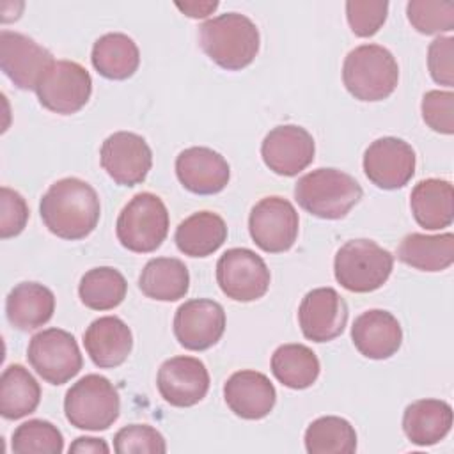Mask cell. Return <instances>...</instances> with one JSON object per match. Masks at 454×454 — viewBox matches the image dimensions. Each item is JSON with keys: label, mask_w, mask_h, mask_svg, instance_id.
Returning a JSON list of instances; mask_svg holds the SVG:
<instances>
[{"label": "cell", "mask_w": 454, "mask_h": 454, "mask_svg": "<svg viewBox=\"0 0 454 454\" xmlns=\"http://www.w3.org/2000/svg\"><path fill=\"white\" fill-rule=\"evenodd\" d=\"M41 218L46 229L62 239H83L98 225L101 204L96 190L83 179L55 181L41 199Z\"/></svg>", "instance_id": "cell-1"}, {"label": "cell", "mask_w": 454, "mask_h": 454, "mask_svg": "<svg viewBox=\"0 0 454 454\" xmlns=\"http://www.w3.org/2000/svg\"><path fill=\"white\" fill-rule=\"evenodd\" d=\"M199 44L222 69L241 71L259 51V30L248 16L225 12L199 27Z\"/></svg>", "instance_id": "cell-2"}, {"label": "cell", "mask_w": 454, "mask_h": 454, "mask_svg": "<svg viewBox=\"0 0 454 454\" xmlns=\"http://www.w3.org/2000/svg\"><path fill=\"white\" fill-rule=\"evenodd\" d=\"M362 195L358 181L339 168H316L294 184V199L300 207L323 220L344 218Z\"/></svg>", "instance_id": "cell-3"}, {"label": "cell", "mask_w": 454, "mask_h": 454, "mask_svg": "<svg viewBox=\"0 0 454 454\" xmlns=\"http://www.w3.org/2000/svg\"><path fill=\"white\" fill-rule=\"evenodd\" d=\"M342 82L355 99L381 101L395 90L399 66L387 48L380 44H360L344 59Z\"/></svg>", "instance_id": "cell-4"}, {"label": "cell", "mask_w": 454, "mask_h": 454, "mask_svg": "<svg viewBox=\"0 0 454 454\" xmlns=\"http://www.w3.org/2000/svg\"><path fill=\"white\" fill-rule=\"evenodd\" d=\"M394 257L372 239L346 241L335 254V280L351 293L380 289L390 277Z\"/></svg>", "instance_id": "cell-5"}, {"label": "cell", "mask_w": 454, "mask_h": 454, "mask_svg": "<svg viewBox=\"0 0 454 454\" xmlns=\"http://www.w3.org/2000/svg\"><path fill=\"white\" fill-rule=\"evenodd\" d=\"M64 411L69 424L78 429L105 431L119 417V392L108 378L87 374L66 392Z\"/></svg>", "instance_id": "cell-6"}, {"label": "cell", "mask_w": 454, "mask_h": 454, "mask_svg": "<svg viewBox=\"0 0 454 454\" xmlns=\"http://www.w3.org/2000/svg\"><path fill=\"white\" fill-rule=\"evenodd\" d=\"M168 223V211L163 200L151 192H142L119 213L115 234L124 248L137 254H149L165 241Z\"/></svg>", "instance_id": "cell-7"}, {"label": "cell", "mask_w": 454, "mask_h": 454, "mask_svg": "<svg viewBox=\"0 0 454 454\" xmlns=\"http://www.w3.org/2000/svg\"><path fill=\"white\" fill-rule=\"evenodd\" d=\"M27 358L32 369L51 385L67 383L83 365L76 339L62 328L37 332L28 342Z\"/></svg>", "instance_id": "cell-8"}, {"label": "cell", "mask_w": 454, "mask_h": 454, "mask_svg": "<svg viewBox=\"0 0 454 454\" xmlns=\"http://www.w3.org/2000/svg\"><path fill=\"white\" fill-rule=\"evenodd\" d=\"M39 103L60 115L82 110L92 94L89 71L74 60H53L35 87Z\"/></svg>", "instance_id": "cell-9"}, {"label": "cell", "mask_w": 454, "mask_h": 454, "mask_svg": "<svg viewBox=\"0 0 454 454\" xmlns=\"http://www.w3.org/2000/svg\"><path fill=\"white\" fill-rule=\"evenodd\" d=\"M216 282L234 301H254L270 287V270L261 255L250 248H229L216 262Z\"/></svg>", "instance_id": "cell-10"}, {"label": "cell", "mask_w": 454, "mask_h": 454, "mask_svg": "<svg viewBox=\"0 0 454 454\" xmlns=\"http://www.w3.org/2000/svg\"><path fill=\"white\" fill-rule=\"evenodd\" d=\"M300 218L294 206L278 195L261 199L250 211L248 231L254 243L268 252H287L298 238Z\"/></svg>", "instance_id": "cell-11"}, {"label": "cell", "mask_w": 454, "mask_h": 454, "mask_svg": "<svg viewBox=\"0 0 454 454\" xmlns=\"http://www.w3.org/2000/svg\"><path fill=\"white\" fill-rule=\"evenodd\" d=\"M53 60V55L32 37L12 30L0 32V67L18 89L35 90Z\"/></svg>", "instance_id": "cell-12"}, {"label": "cell", "mask_w": 454, "mask_h": 454, "mask_svg": "<svg viewBox=\"0 0 454 454\" xmlns=\"http://www.w3.org/2000/svg\"><path fill=\"white\" fill-rule=\"evenodd\" d=\"M99 161L117 184L135 186L147 177L153 153L144 137L131 131H115L101 144Z\"/></svg>", "instance_id": "cell-13"}, {"label": "cell", "mask_w": 454, "mask_h": 454, "mask_svg": "<svg viewBox=\"0 0 454 454\" xmlns=\"http://www.w3.org/2000/svg\"><path fill=\"white\" fill-rule=\"evenodd\" d=\"M415 151L397 137L374 140L364 153V172L381 190H397L415 174Z\"/></svg>", "instance_id": "cell-14"}, {"label": "cell", "mask_w": 454, "mask_h": 454, "mask_svg": "<svg viewBox=\"0 0 454 454\" xmlns=\"http://www.w3.org/2000/svg\"><path fill=\"white\" fill-rule=\"evenodd\" d=\"M225 332L223 307L207 298L188 300L176 310L174 335L190 351H204L215 346Z\"/></svg>", "instance_id": "cell-15"}, {"label": "cell", "mask_w": 454, "mask_h": 454, "mask_svg": "<svg viewBox=\"0 0 454 454\" xmlns=\"http://www.w3.org/2000/svg\"><path fill=\"white\" fill-rule=\"evenodd\" d=\"M316 153L312 135L296 124L273 128L261 144V156L266 167L278 176H296L305 170Z\"/></svg>", "instance_id": "cell-16"}, {"label": "cell", "mask_w": 454, "mask_h": 454, "mask_svg": "<svg viewBox=\"0 0 454 454\" xmlns=\"http://www.w3.org/2000/svg\"><path fill=\"white\" fill-rule=\"evenodd\" d=\"M298 323L305 339L333 340L346 328L348 305L333 287H316L303 296L298 307Z\"/></svg>", "instance_id": "cell-17"}, {"label": "cell", "mask_w": 454, "mask_h": 454, "mask_svg": "<svg viewBox=\"0 0 454 454\" xmlns=\"http://www.w3.org/2000/svg\"><path fill=\"white\" fill-rule=\"evenodd\" d=\"M156 387L168 404L188 408L206 397L209 390V372L195 356H172L160 365Z\"/></svg>", "instance_id": "cell-18"}, {"label": "cell", "mask_w": 454, "mask_h": 454, "mask_svg": "<svg viewBox=\"0 0 454 454\" xmlns=\"http://www.w3.org/2000/svg\"><path fill=\"white\" fill-rule=\"evenodd\" d=\"M176 176L188 192L197 195H213L227 186L231 168L220 153L195 145L177 154Z\"/></svg>", "instance_id": "cell-19"}, {"label": "cell", "mask_w": 454, "mask_h": 454, "mask_svg": "<svg viewBox=\"0 0 454 454\" xmlns=\"http://www.w3.org/2000/svg\"><path fill=\"white\" fill-rule=\"evenodd\" d=\"M223 399L231 411L245 420H259L270 415L277 392L270 378L257 371H238L223 385Z\"/></svg>", "instance_id": "cell-20"}, {"label": "cell", "mask_w": 454, "mask_h": 454, "mask_svg": "<svg viewBox=\"0 0 454 454\" xmlns=\"http://www.w3.org/2000/svg\"><path fill=\"white\" fill-rule=\"evenodd\" d=\"M351 340L365 358L387 360L401 348L403 330L394 314L381 309H371L355 319L351 326Z\"/></svg>", "instance_id": "cell-21"}, {"label": "cell", "mask_w": 454, "mask_h": 454, "mask_svg": "<svg viewBox=\"0 0 454 454\" xmlns=\"http://www.w3.org/2000/svg\"><path fill=\"white\" fill-rule=\"evenodd\" d=\"M83 346L94 365L114 369L126 362L133 348L129 326L117 316H103L94 319L85 333Z\"/></svg>", "instance_id": "cell-22"}, {"label": "cell", "mask_w": 454, "mask_h": 454, "mask_svg": "<svg viewBox=\"0 0 454 454\" xmlns=\"http://www.w3.org/2000/svg\"><path fill=\"white\" fill-rule=\"evenodd\" d=\"M53 312L55 296L39 282H21L14 286L5 300L7 321L21 332H30L46 325Z\"/></svg>", "instance_id": "cell-23"}, {"label": "cell", "mask_w": 454, "mask_h": 454, "mask_svg": "<svg viewBox=\"0 0 454 454\" xmlns=\"http://www.w3.org/2000/svg\"><path fill=\"white\" fill-rule=\"evenodd\" d=\"M452 427V408L442 399H419L404 408L403 431L420 447L442 442Z\"/></svg>", "instance_id": "cell-24"}, {"label": "cell", "mask_w": 454, "mask_h": 454, "mask_svg": "<svg viewBox=\"0 0 454 454\" xmlns=\"http://www.w3.org/2000/svg\"><path fill=\"white\" fill-rule=\"evenodd\" d=\"M410 207L420 227L427 231L449 227L454 218V192L450 181L438 177L419 181L411 190Z\"/></svg>", "instance_id": "cell-25"}, {"label": "cell", "mask_w": 454, "mask_h": 454, "mask_svg": "<svg viewBox=\"0 0 454 454\" xmlns=\"http://www.w3.org/2000/svg\"><path fill=\"white\" fill-rule=\"evenodd\" d=\"M227 239L223 218L213 211H197L184 218L174 234L177 248L190 257H207Z\"/></svg>", "instance_id": "cell-26"}, {"label": "cell", "mask_w": 454, "mask_h": 454, "mask_svg": "<svg viewBox=\"0 0 454 454\" xmlns=\"http://www.w3.org/2000/svg\"><path fill=\"white\" fill-rule=\"evenodd\" d=\"M397 259L420 271H442L454 262V236L443 234H406L397 247Z\"/></svg>", "instance_id": "cell-27"}, {"label": "cell", "mask_w": 454, "mask_h": 454, "mask_svg": "<svg viewBox=\"0 0 454 454\" xmlns=\"http://www.w3.org/2000/svg\"><path fill=\"white\" fill-rule=\"evenodd\" d=\"M138 287L151 300L177 301L188 293L190 273L181 259L154 257L144 266Z\"/></svg>", "instance_id": "cell-28"}, {"label": "cell", "mask_w": 454, "mask_h": 454, "mask_svg": "<svg viewBox=\"0 0 454 454\" xmlns=\"http://www.w3.org/2000/svg\"><path fill=\"white\" fill-rule=\"evenodd\" d=\"M90 60L101 76L108 80H126L138 69L140 51L129 35L110 32L94 43Z\"/></svg>", "instance_id": "cell-29"}, {"label": "cell", "mask_w": 454, "mask_h": 454, "mask_svg": "<svg viewBox=\"0 0 454 454\" xmlns=\"http://www.w3.org/2000/svg\"><path fill=\"white\" fill-rule=\"evenodd\" d=\"M41 401L37 380L20 364L4 369L0 378V413L7 420H18L35 411Z\"/></svg>", "instance_id": "cell-30"}, {"label": "cell", "mask_w": 454, "mask_h": 454, "mask_svg": "<svg viewBox=\"0 0 454 454\" xmlns=\"http://www.w3.org/2000/svg\"><path fill=\"white\" fill-rule=\"evenodd\" d=\"M321 365L305 344H282L271 355V372L287 388L303 390L316 383Z\"/></svg>", "instance_id": "cell-31"}, {"label": "cell", "mask_w": 454, "mask_h": 454, "mask_svg": "<svg viewBox=\"0 0 454 454\" xmlns=\"http://www.w3.org/2000/svg\"><path fill=\"white\" fill-rule=\"evenodd\" d=\"M128 293L124 275L112 266L89 270L78 286L80 300L92 310H110L122 303Z\"/></svg>", "instance_id": "cell-32"}, {"label": "cell", "mask_w": 454, "mask_h": 454, "mask_svg": "<svg viewBox=\"0 0 454 454\" xmlns=\"http://www.w3.org/2000/svg\"><path fill=\"white\" fill-rule=\"evenodd\" d=\"M303 442L309 454H351L356 450V431L346 419L326 415L309 424Z\"/></svg>", "instance_id": "cell-33"}, {"label": "cell", "mask_w": 454, "mask_h": 454, "mask_svg": "<svg viewBox=\"0 0 454 454\" xmlns=\"http://www.w3.org/2000/svg\"><path fill=\"white\" fill-rule=\"evenodd\" d=\"M12 450L16 454H60L64 450V438L51 422L32 419L14 429Z\"/></svg>", "instance_id": "cell-34"}, {"label": "cell", "mask_w": 454, "mask_h": 454, "mask_svg": "<svg viewBox=\"0 0 454 454\" xmlns=\"http://www.w3.org/2000/svg\"><path fill=\"white\" fill-rule=\"evenodd\" d=\"M411 27L426 35L450 32L454 28V4L434 0H411L406 4Z\"/></svg>", "instance_id": "cell-35"}, {"label": "cell", "mask_w": 454, "mask_h": 454, "mask_svg": "<svg viewBox=\"0 0 454 454\" xmlns=\"http://www.w3.org/2000/svg\"><path fill=\"white\" fill-rule=\"evenodd\" d=\"M117 454H163L167 443L163 434L147 424H129L114 436Z\"/></svg>", "instance_id": "cell-36"}, {"label": "cell", "mask_w": 454, "mask_h": 454, "mask_svg": "<svg viewBox=\"0 0 454 454\" xmlns=\"http://www.w3.org/2000/svg\"><path fill=\"white\" fill-rule=\"evenodd\" d=\"M388 2L385 0H349L346 2V18L349 28L358 37L374 35L385 23Z\"/></svg>", "instance_id": "cell-37"}, {"label": "cell", "mask_w": 454, "mask_h": 454, "mask_svg": "<svg viewBox=\"0 0 454 454\" xmlns=\"http://www.w3.org/2000/svg\"><path fill=\"white\" fill-rule=\"evenodd\" d=\"M422 119L436 133H454V94L450 90H429L422 98Z\"/></svg>", "instance_id": "cell-38"}, {"label": "cell", "mask_w": 454, "mask_h": 454, "mask_svg": "<svg viewBox=\"0 0 454 454\" xmlns=\"http://www.w3.org/2000/svg\"><path fill=\"white\" fill-rule=\"evenodd\" d=\"M28 222V206L21 193L7 186L0 188V236L2 239L18 236Z\"/></svg>", "instance_id": "cell-39"}, {"label": "cell", "mask_w": 454, "mask_h": 454, "mask_svg": "<svg viewBox=\"0 0 454 454\" xmlns=\"http://www.w3.org/2000/svg\"><path fill=\"white\" fill-rule=\"evenodd\" d=\"M427 67L431 78L445 87L454 85V39L436 37L427 48Z\"/></svg>", "instance_id": "cell-40"}, {"label": "cell", "mask_w": 454, "mask_h": 454, "mask_svg": "<svg viewBox=\"0 0 454 454\" xmlns=\"http://www.w3.org/2000/svg\"><path fill=\"white\" fill-rule=\"evenodd\" d=\"M69 452H73V454H108L110 447L103 438L78 436L69 445Z\"/></svg>", "instance_id": "cell-41"}, {"label": "cell", "mask_w": 454, "mask_h": 454, "mask_svg": "<svg viewBox=\"0 0 454 454\" xmlns=\"http://www.w3.org/2000/svg\"><path fill=\"white\" fill-rule=\"evenodd\" d=\"M176 7L190 18H206L218 7V2H176Z\"/></svg>", "instance_id": "cell-42"}]
</instances>
